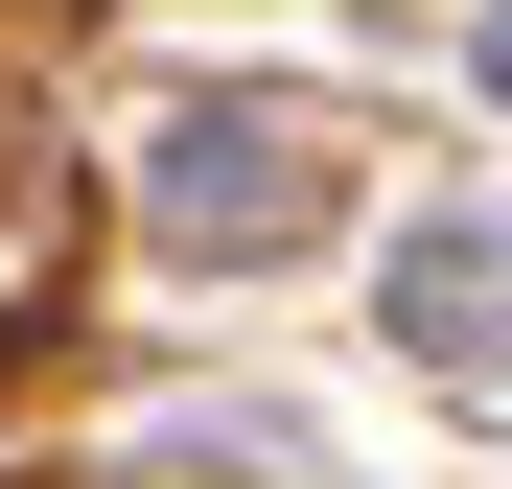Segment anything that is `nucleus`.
<instances>
[{
	"instance_id": "1",
	"label": "nucleus",
	"mask_w": 512,
	"mask_h": 489,
	"mask_svg": "<svg viewBox=\"0 0 512 489\" xmlns=\"http://www.w3.org/2000/svg\"><path fill=\"white\" fill-rule=\"evenodd\" d=\"M163 233L187 257H280V233H326V117H163Z\"/></svg>"
},
{
	"instance_id": "2",
	"label": "nucleus",
	"mask_w": 512,
	"mask_h": 489,
	"mask_svg": "<svg viewBox=\"0 0 512 489\" xmlns=\"http://www.w3.org/2000/svg\"><path fill=\"white\" fill-rule=\"evenodd\" d=\"M396 326L443 373H512V210H443V233H419V257H396Z\"/></svg>"
},
{
	"instance_id": "3",
	"label": "nucleus",
	"mask_w": 512,
	"mask_h": 489,
	"mask_svg": "<svg viewBox=\"0 0 512 489\" xmlns=\"http://www.w3.org/2000/svg\"><path fill=\"white\" fill-rule=\"evenodd\" d=\"M466 70H489V94H512V0H489V24H466Z\"/></svg>"
}]
</instances>
